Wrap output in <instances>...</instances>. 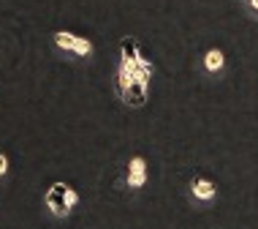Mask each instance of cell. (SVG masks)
<instances>
[{
  "label": "cell",
  "instance_id": "1",
  "mask_svg": "<svg viewBox=\"0 0 258 229\" xmlns=\"http://www.w3.org/2000/svg\"><path fill=\"white\" fill-rule=\"evenodd\" d=\"M54 44L60 47V50H68V52H74V55H79V58H90L93 55V44H90L87 38H79V36H74V33H54Z\"/></svg>",
  "mask_w": 258,
  "mask_h": 229
},
{
  "label": "cell",
  "instance_id": "7",
  "mask_svg": "<svg viewBox=\"0 0 258 229\" xmlns=\"http://www.w3.org/2000/svg\"><path fill=\"white\" fill-rule=\"evenodd\" d=\"M76 202H79V194H76L71 186H66V205H68V207H74Z\"/></svg>",
  "mask_w": 258,
  "mask_h": 229
},
{
  "label": "cell",
  "instance_id": "9",
  "mask_svg": "<svg viewBox=\"0 0 258 229\" xmlns=\"http://www.w3.org/2000/svg\"><path fill=\"white\" fill-rule=\"evenodd\" d=\"M247 6H250L253 11H258V0H247Z\"/></svg>",
  "mask_w": 258,
  "mask_h": 229
},
{
  "label": "cell",
  "instance_id": "8",
  "mask_svg": "<svg viewBox=\"0 0 258 229\" xmlns=\"http://www.w3.org/2000/svg\"><path fill=\"white\" fill-rule=\"evenodd\" d=\"M6 172H9V158H6L3 153H0V177H3Z\"/></svg>",
  "mask_w": 258,
  "mask_h": 229
},
{
  "label": "cell",
  "instance_id": "5",
  "mask_svg": "<svg viewBox=\"0 0 258 229\" xmlns=\"http://www.w3.org/2000/svg\"><path fill=\"white\" fill-rule=\"evenodd\" d=\"M190 189H193V197H196L199 202H212V199L218 197V189H215V183H212V180H207V177H196Z\"/></svg>",
  "mask_w": 258,
  "mask_h": 229
},
{
  "label": "cell",
  "instance_id": "2",
  "mask_svg": "<svg viewBox=\"0 0 258 229\" xmlns=\"http://www.w3.org/2000/svg\"><path fill=\"white\" fill-rule=\"evenodd\" d=\"M46 205L57 218H66L71 213V207L66 205V183H54L49 191H46Z\"/></svg>",
  "mask_w": 258,
  "mask_h": 229
},
{
  "label": "cell",
  "instance_id": "3",
  "mask_svg": "<svg viewBox=\"0 0 258 229\" xmlns=\"http://www.w3.org/2000/svg\"><path fill=\"white\" fill-rule=\"evenodd\" d=\"M144 183H147V161L136 156L128 164V189H142Z\"/></svg>",
  "mask_w": 258,
  "mask_h": 229
},
{
  "label": "cell",
  "instance_id": "4",
  "mask_svg": "<svg viewBox=\"0 0 258 229\" xmlns=\"http://www.w3.org/2000/svg\"><path fill=\"white\" fill-rule=\"evenodd\" d=\"M122 99H125V104H131V107H142V104L147 101V82L131 79V85L122 93Z\"/></svg>",
  "mask_w": 258,
  "mask_h": 229
},
{
  "label": "cell",
  "instance_id": "6",
  "mask_svg": "<svg viewBox=\"0 0 258 229\" xmlns=\"http://www.w3.org/2000/svg\"><path fill=\"white\" fill-rule=\"evenodd\" d=\"M223 66H226V55H223L220 50H209L204 55V68H207L209 74H218Z\"/></svg>",
  "mask_w": 258,
  "mask_h": 229
}]
</instances>
